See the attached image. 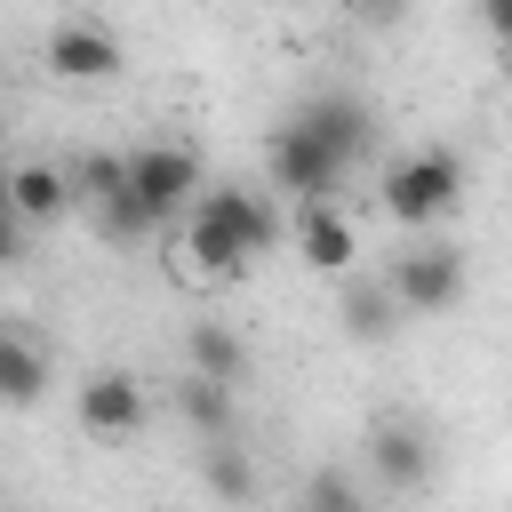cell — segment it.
Wrapping results in <instances>:
<instances>
[{
	"label": "cell",
	"mask_w": 512,
	"mask_h": 512,
	"mask_svg": "<svg viewBox=\"0 0 512 512\" xmlns=\"http://www.w3.org/2000/svg\"><path fill=\"white\" fill-rule=\"evenodd\" d=\"M376 200H384L392 224H440L464 200V160L456 152H408V160L384 168V192Z\"/></svg>",
	"instance_id": "obj_1"
},
{
	"label": "cell",
	"mask_w": 512,
	"mask_h": 512,
	"mask_svg": "<svg viewBox=\"0 0 512 512\" xmlns=\"http://www.w3.org/2000/svg\"><path fill=\"white\" fill-rule=\"evenodd\" d=\"M368 464H376V480H384L392 496H408V488L432 480V448H424L416 424H376V432H368Z\"/></svg>",
	"instance_id": "obj_8"
},
{
	"label": "cell",
	"mask_w": 512,
	"mask_h": 512,
	"mask_svg": "<svg viewBox=\"0 0 512 512\" xmlns=\"http://www.w3.org/2000/svg\"><path fill=\"white\" fill-rule=\"evenodd\" d=\"M120 176H128V192H136V208H144L152 224L184 216L192 192H200V160H192L184 144H144V152L120 160Z\"/></svg>",
	"instance_id": "obj_2"
},
{
	"label": "cell",
	"mask_w": 512,
	"mask_h": 512,
	"mask_svg": "<svg viewBox=\"0 0 512 512\" xmlns=\"http://www.w3.org/2000/svg\"><path fill=\"white\" fill-rule=\"evenodd\" d=\"M264 168H272V184L296 192V200H328L336 176H344V160H336L312 128H296V120H280V128L264 136Z\"/></svg>",
	"instance_id": "obj_4"
},
{
	"label": "cell",
	"mask_w": 512,
	"mask_h": 512,
	"mask_svg": "<svg viewBox=\"0 0 512 512\" xmlns=\"http://www.w3.org/2000/svg\"><path fill=\"white\" fill-rule=\"evenodd\" d=\"M304 504H320V512H360V496H352V480H344V472H312Z\"/></svg>",
	"instance_id": "obj_19"
},
{
	"label": "cell",
	"mask_w": 512,
	"mask_h": 512,
	"mask_svg": "<svg viewBox=\"0 0 512 512\" xmlns=\"http://www.w3.org/2000/svg\"><path fill=\"white\" fill-rule=\"evenodd\" d=\"M0 200H8V160H0Z\"/></svg>",
	"instance_id": "obj_22"
},
{
	"label": "cell",
	"mask_w": 512,
	"mask_h": 512,
	"mask_svg": "<svg viewBox=\"0 0 512 512\" xmlns=\"http://www.w3.org/2000/svg\"><path fill=\"white\" fill-rule=\"evenodd\" d=\"M24 232H32V224H24V216L0 200V264H16V256H24Z\"/></svg>",
	"instance_id": "obj_20"
},
{
	"label": "cell",
	"mask_w": 512,
	"mask_h": 512,
	"mask_svg": "<svg viewBox=\"0 0 512 512\" xmlns=\"http://www.w3.org/2000/svg\"><path fill=\"white\" fill-rule=\"evenodd\" d=\"M48 72L96 88V80H120L128 56H120V40H112L104 24H56V32H48Z\"/></svg>",
	"instance_id": "obj_5"
},
{
	"label": "cell",
	"mask_w": 512,
	"mask_h": 512,
	"mask_svg": "<svg viewBox=\"0 0 512 512\" xmlns=\"http://www.w3.org/2000/svg\"><path fill=\"white\" fill-rule=\"evenodd\" d=\"M184 256H192V272H208V280H240V272L256 264V256H248V248H240L208 208H192V216H184Z\"/></svg>",
	"instance_id": "obj_13"
},
{
	"label": "cell",
	"mask_w": 512,
	"mask_h": 512,
	"mask_svg": "<svg viewBox=\"0 0 512 512\" xmlns=\"http://www.w3.org/2000/svg\"><path fill=\"white\" fill-rule=\"evenodd\" d=\"M288 512H320V504H288Z\"/></svg>",
	"instance_id": "obj_23"
},
{
	"label": "cell",
	"mask_w": 512,
	"mask_h": 512,
	"mask_svg": "<svg viewBox=\"0 0 512 512\" xmlns=\"http://www.w3.org/2000/svg\"><path fill=\"white\" fill-rule=\"evenodd\" d=\"M336 320H344V336H352V344H384V336L400 328V304H392V288H384V280H352V288H344V304H336Z\"/></svg>",
	"instance_id": "obj_14"
},
{
	"label": "cell",
	"mask_w": 512,
	"mask_h": 512,
	"mask_svg": "<svg viewBox=\"0 0 512 512\" xmlns=\"http://www.w3.org/2000/svg\"><path fill=\"white\" fill-rule=\"evenodd\" d=\"M88 216H96V232H104V240H144V232H152V216L136 208L128 176H120V184H112L104 200H88Z\"/></svg>",
	"instance_id": "obj_18"
},
{
	"label": "cell",
	"mask_w": 512,
	"mask_h": 512,
	"mask_svg": "<svg viewBox=\"0 0 512 512\" xmlns=\"http://www.w3.org/2000/svg\"><path fill=\"white\" fill-rule=\"evenodd\" d=\"M200 480H208V496H224V504H248V496H256V464H248L232 440H208V448H200Z\"/></svg>",
	"instance_id": "obj_17"
},
{
	"label": "cell",
	"mask_w": 512,
	"mask_h": 512,
	"mask_svg": "<svg viewBox=\"0 0 512 512\" xmlns=\"http://www.w3.org/2000/svg\"><path fill=\"white\" fill-rule=\"evenodd\" d=\"M288 120H296V128H312V136H320V144H328L344 168H352V160L376 144V112H368L360 96H344V88H320V96H312L304 112H288Z\"/></svg>",
	"instance_id": "obj_6"
},
{
	"label": "cell",
	"mask_w": 512,
	"mask_h": 512,
	"mask_svg": "<svg viewBox=\"0 0 512 512\" xmlns=\"http://www.w3.org/2000/svg\"><path fill=\"white\" fill-rule=\"evenodd\" d=\"M480 24L504 40V32H512V0H480Z\"/></svg>",
	"instance_id": "obj_21"
},
{
	"label": "cell",
	"mask_w": 512,
	"mask_h": 512,
	"mask_svg": "<svg viewBox=\"0 0 512 512\" xmlns=\"http://www.w3.org/2000/svg\"><path fill=\"white\" fill-rule=\"evenodd\" d=\"M296 248H304V264H312V272H344V264L360 256V240H352L344 208H328V200H304V216H296Z\"/></svg>",
	"instance_id": "obj_10"
},
{
	"label": "cell",
	"mask_w": 512,
	"mask_h": 512,
	"mask_svg": "<svg viewBox=\"0 0 512 512\" xmlns=\"http://www.w3.org/2000/svg\"><path fill=\"white\" fill-rule=\"evenodd\" d=\"M184 360H192V376H208V384H240V368H248V352H240V336H232L224 320H192Z\"/></svg>",
	"instance_id": "obj_15"
},
{
	"label": "cell",
	"mask_w": 512,
	"mask_h": 512,
	"mask_svg": "<svg viewBox=\"0 0 512 512\" xmlns=\"http://www.w3.org/2000/svg\"><path fill=\"white\" fill-rule=\"evenodd\" d=\"M8 208H16L24 224H56V216L72 208V184H64V168H48V160H24V168H8Z\"/></svg>",
	"instance_id": "obj_12"
},
{
	"label": "cell",
	"mask_w": 512,
	"mask_h": 512,
	"mask_svg": "<svg viewBox=\"0 0 512 512\" xmlns=\"http://www.w3.org/2000/svg\"><path fill=\"white\" fill-rule=\"evenodd\" d=\"M384 288H392L400 312H448V304L464 296V248L424 240V248H408V256L384 272Z\"/></svg>",
	"instance_id": "obj_3"
},
{
	"label": "cell",
	"mask_w": 512,
	"mask_h": 512,
	"mask_svg": "<svg viewBox=\"0 0 512 512\" xmlns=\"http://www.w3.org/2000/svg\"><path fill=\"white\" fill-rule=\"evenodd\" d=\"M40 392H48V352L0 320V408H32Z\"/></svg>",
	"instance_id": "obj_11"
},
{
	"label": "cell",
	"mask_w": 512,
	"mask_h": 512,
	"mask_svg": "<svg viewBox=\"0 0 512 512\" xmlns=\"http://www.w3.org/2000/svg\"><path fill=\"white\" fill-rule=\"evenodd\" d=\"M144 424V384L128 376V368H96V376H80V432H96V440H128Z\"/></svg>",
	"instance_id": "obj_7"
},
{
	"label": "cell",
	"mask_w": 512,
	"mask_h": 512,
	"mask_svg": "<svg viewBox=\"0 0 512 512\" xmlns=\"http://www.w3.org/2000/svg\"><path fill=\"white\" fill-rule=\"evenodd\" d=\"M176 416H184L200 440H224V432H232V392L208 384V376H184V384H176Z\"/></svg>",
	"instance_id": "obj_16"
},
{
	"label": "cell",
	"mask_w": 512,
	"mask_h": 512,
	"mask_svg": "<svg viewBox=\"0 0 512 512\" xmlns=\"http://www.w3.org/2000/svg\"><path fill=\"white\" fill-rule=\"evenodd\" d=\"M200 208H208V216H216L248 256H264V248L280 240V216H272L256 192H240V184H208V192H200Z\"/></svg>",
	"instance_id": "obj_9"
}]
</instances>
